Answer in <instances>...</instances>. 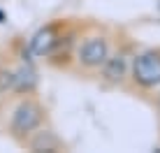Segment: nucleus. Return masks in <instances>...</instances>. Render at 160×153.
Masks as SVG:
<instances>
[{
  "instance_id": "nucleus-1",
  "label": "nucleus",
  "mask_w": 160,
  "mask_h": 153,
  "mask_svg": "<svg viewBox=\"0 0 160 153\" xmlns=\"http://www.w3.org/2000/svg\"><path fill=\"white\" fill-rule=\"evenodd\" d=\"M42 125H47V107L35 95H23L19 100V105L12 109L7 135H9V139H14L21 146Z\"/></svg>"
},
{
  "instance_id": "nucleus-2",
  "label": "nucleus",
  "mask_w": 160,
  "mask_h": 153,
  "mask_svg": "<svg viewBox=\"0 0 160 153\" xmlns=\"http://www.w3.org/2000/svg\"><path fill=\"white\" fill-rule=\"evenodd\" d=\"M112 53V40L107 32H86L79 37L74 49V67L79 72H100V67Z\"/></svg>"
},
{
  "instance_id": "nucleus-3",
  "label": "nucleus",
  "mask_w": 160,
  "mask_h": 153,
  "mask_svg": "<svg viewBox=\"0 0 160 153\" xmlns=\"http://www.w3.org/2000/svg\"><path fill=\"white\" fill-rule=\"evenodd\" d=\"M130 79L142 91L160 88V49H146V51L132 56Z\"/></svg>"
},
{
  "instance_id": "nucleus-4",
  "label": "nucleus",
  "mask_w": 160,
  "mask_h": 153,
  "mask_svg": "<svg viewBox=\"0 0 160 153\" xmlns=\"http://www.w3.org/2000/svg\"><path fill=\"white\" fill-rule=\"evenodd\" d=\"M79 37H81L79 28L70 23L68 30H65L63 35H60V40L56 42V47L44 56V61L51 65V67H56V70H70L72 63H74V49H77Z\"/></svg>"
},
{
  "instance_id": "nucleus-5",
  "label": "nucleus",
  "mask_w": 160,
  "mask_h": 153,
  "mask_svg": "<svg viewBox=\"0 0 160 153\" xmlns=\"http://www.w3.org/2000/svg\"><path fill=\"white\" fill-rule=\"evenodd\" d=\"M68 26H70L68 19H53V21H49V23H44L28 42L30 53L37 56V58H44L53 47H56V42L60 40V35L68 30Z\"/></svg>"
},
{
  "instance_id": "nucleus-6",
  "label": "nucleus",
  "mask_w": 160,
  "mask_h": 153,
  "mask_svg": "<svg viewBox=\"0 0 160 153\" xmlns=\"http://www.w3.org/2000/svg\"><path fill=\"white\" fill-rule=\"evenodd\" d=\"M130 65H132V53L130 49H116L109 53V58L104 61V65L100 67V76L104 79V84L109 86H123L125 79L130 76Z\"/></svg>"
},
{
  "instance_id": "nucleus-7",
  "label": "nucleus",
  "mask_w": 160,
  "mask_h": 153,
  "mask_svg": "<svg viewBox=\"0 0 160 153\" xmlns=\"http://www.w3.org/2000/svg\"><path fill=\"white\" fill-rule=\"evenodd\" d=\"M21 146L28 151H35V153H60V151H65V144L60 141V137L51 128H47V125L35 130Z\"/></svg>"
},
{
  "instance_id": "nucleus-8",
  "label": "nucleus",
  "mask_w": 160,
  "mask_h": 153,
  "mask_svg": "<svg viewBox=\"0 0 160 153\" xmlns=\"http://www.w3.org/2000/svg\"><path fill=\"white\" fill-rule=\"evenodd\" d=\"M16 70V76H14V88L12 93L16 97H23V95H35L37 91V84H40V79H37V72L35 67H32L30 61H23Z\"/></svg>"
},
{
  "instance_id": "nucleus-9",
  "label": "nucleus",
  "mask_w": 160,
  "mask_h": 153,
  "mask_svg": "<svg viewBox=\"0 0 160 153\" xmlns=\"http://www.w3.org/2000/svg\"><path fill=\"white\" fill-rule=\"evenodd\" d=\"M14 76H16V70L7 63H0V97L9 95L14 88Z\"/></svg>"
}]
</instances>
